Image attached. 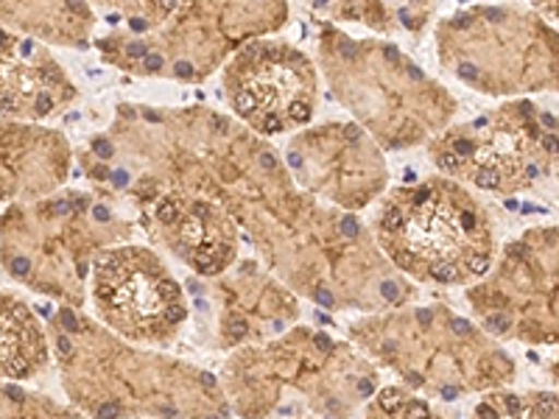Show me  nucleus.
<instances>
[{
    "label": "nucleus",
    "instance_id": "nucleus-1",
    "mask_svg": "<svg viewBox=\"0 0 559 419\" xmlns=\"http://www.w3.org/2000/svg\"><path fill=\"white\" fill-rule=\"evenodd\" d=\"M210 199L247 229L280 283L324 311H386L408 299L406 279L392 266L376 232L358 216L302 191L288 168L254 166L216 184Z\"/></svg>",
    "mask_w": 559,
    "mask_h": 419
},
{
    "label": "nucleus",
    "instance_id": "nucleus-2",
    "mask_svg": "<svg viewBox=\"0 0 559 419\" xmlns=\"http://www.w3.org/2000/svg\"><path fill=\"white\" fill-rule=\"evenodd\" d=\"M59 327V324H57ZM87 347L57 331V356L70 397L93 417H227L222 381L188 361L140 349L109 327L79 316Z\"/></svg>",
    "mask_w": 559,
    "mask_h": 419
},
{
    "label": "nucleus",
    "instance_id": "nucleus-3",
    "mask_svg": "<svg viewBox=\"0 0 559 419\" xmlns=\"http://www.w3.org/2000/svg\"><path fill=\"white\" fill-rule=\"evenodd\" d=\"M349 342L392 369L412 392L439 400L487 394L518 381V363L503 342L476 319H464L445 302L397 306L367 313L349 324Z\"/></svg>",
    "mask_w": 559,
    "mask_h": 419
},
{
    "label": "nucleus",
    "instance_id": "nucleus-4",
    "mask_svg": "<svg viewBox=\"0 0 559 419\" xmlns=\"http://www.w3.org/2000/svg\"><path fill=\"white\" fill-rule=\"evenodd\" d=\"M317 51L336 101L386 152L428 146L456 118L451 89L389 39L353 37L324 23Z\"/></svg>",
    "mask_w": 559,
    "mask_h": 419
},
{
    "label": "nucleus",
    "instance_id": "nucleus-5",
    "mask_svg": "<svg viewBox=\"0 0 559 419\" xmlns=\"http://www.w3.org/2000/svg\"><path fill=\"white\" fill-rule=\"evenodd\" d=\"M222 386L238 417H283L292 394L297 414L347 417L378 392V372L367 352L302 324L238 347L224 363Z\"/></svg>",
    "mask_w": 559,
    "mask_h": 419
},
{
    "label": "nucleus",
    "instance_id": "nucleus-6",
    "mask_svg": "<svg viewBox=\"0 0 559 419\" xmlns=\"http://www.w3.org/2000/svg\"><path fill=\"white\" fill-rule=\"evenodd\" d=\"M372 232L403 277L428 286H471L498 254L489 210L445 173L386 193Z\"/></svg>",
    "mask_w": 559,
    "mask_h": 419
},
{
    "label": "nucleus",
    "instance_id": "nucleus-7",
    "mask_svg": "<svg viewBox=\"0 0 559 419\" xmlns=\"http://www.w3.org/2000/svg\"><path fill=\"white\" fill-rule=\"evenodd\" d=\"M288 14V0H177L159 26L115 32L96 48L127 76L202 84L238 48L286 28Z\"/></svg>",
    "mask_w": 559,
    "mask_h": 419
},
{
    "label": "nucleus",
    "instance_id": "nucleus-8",
    "mask_svg": "<svg viewBox=\"0 0 559 419\" xmlns=\"http://www.w3.org/2000/svg\"><path fill=\"white\" fill-rule=\"evenodd\" d=\"M448 76L487 98L559 93V32L537 9L481 3L442 17L433 28Z\"/></svg>",
    "mask_w": 559,
    "mask_h": 419
},
{
    "label": "nucleus",
    "instance_id": "nucleus-9",
    "mask_svg": "<svg viewBox=\"0 0 559 419\" xmlns=\"http://www.w3.org/2000/svg\"><path fill=\"white\" fill-rule=\"evenodd\" d=\"M439 173L492 196L537 191L559 168V115L509 98L496 109L428 140Z\"/></svg>",
    "mask_w": 559,
    "mask_h": 419
},
{
    "label": "nucleus",
    "instance_id": "nucleus-10",
    "mask_svg": "<svg viewBox=\"0 0 559 419\" xmlns=\"http://www.w3.org/2000/svg\"><path fill=\"white\" fill-rule=\"evenodd\" d=\"M473 319L498 342L559 347V224L523 229L464 286Z\"/></svg>",
    "mask_w": 559,
    "mask_h": 419
},
{
    "label": "nucleus",
    "instance_id": "nucleus-11",
    "mask_svg": "<svg viewBox=\"0 0 559 419\" xmlns=\"http://www.w3.org/2000/svg\"><path fill=\"white\" fill-rule=\"evenodd\" d=\"M93 302L109 331L143 347H168L191 319L171 268L138 243H115L96 254Z\"/></svg>",
    "mask_w": 559,
    "mask_h": 419
},
{
    "label": "nucleus",
    "instance_id": "nucleus-12",
    "mask_svg": "<svg viewBox=\"0 0 559 419\" xmlns=\"http://www.w3.org/2000/svg\"><path fill=\"white\" fill-rule=\"evenodd\" d=\"M222 87L238 121L263 137H277L311 123L319 70L297 45L258 37L227 59Z\"/></svg>",
    "mask_w": 559,
    "mask_h": 419
},
{
    "label": "nucleus",
    "instance_id": "nucleus-13",
    "mask_svg": "<svg viewBox=\"0 0 559 419\" xmlns=\"http://www.w3.org/2000/svg\"><path fill=\"white\" fill-rule=\"evenodd\" d=\"M286 166L302 191L349 213L372 204L389 188L383 148L356 121L302 127L288 140Z\"/></svg>",
    "mask_w": 559,
    "mask_h": 419
},
{
    "label": "nucleus",
    "instance_id": "nucleus-14",
    "mask_svg": "<svg viewBox=\"0 0 559 419\" xmlns=\"http://www.w3.org/2000/svg\"><path fill=\"white\" fill-rule=\"evenodd\" d=\"M148 236L199 277H222L238 252V227L216 199L177 188L129 193Z\"/></svg>",
    "mask_w": 559,
    "mask_h": 419
},
{
    "label": "nucleus",
    "instance_id": "nucleus-15",
    "mask_svg": "<svg viewBox=\"0 0 559 419\" xmlns=\"http://www.w3.org/2000/svg\"><path fill=\"white\" fill-rule=\"evenodd\" d=\"M76 96L62 64L37 39L0 28V115L39 121Z\"/></svg>",
    "mask_w": 559,
    "mask_h": 419
},
{
    "label": "nucleus",
    "instance_id": "nucleus-16",
    "mask_svg": "<svg viewBox=\"0 0 559 419\" xmlns=\"http://www.w3.org/2000/svg\"><path fill=\"white\" fill-rule=\"evenodd\" d=\"M0 26L68 48H84L96 28V12L90 0H0Z\"/></svg>",
    "mask_w": 559,
    "mask_h": 419
},
{
    "label": "nucleus",
    "instance_id": "nucleus-17",
    "mask_svg": "<svg viewBox=\"0 0 559 419\" xmlns=\"http://www.w3.org/2000/svg\"><path fill=\"white\" fill-rule=\"evenodd\" d=\"M317 9L331 14L333 20L361 23L369 32L392 34L394 28L419 34L431 23L439 0H313Z\"/></svg>",
    "mask_w": 559,
    "mask_h": 419
},
{
    "label": "nucleus",
    "instance_id": "nucleus-18",
    "mask_svg": "<svg viewBox=\"0 0 559 419\" xmlns=\"http://www.w3.org/2000/svg\"><path fill=\"white\" fill-rule=\"evenodd\" d=\"M43 331L23 302L0 299V372L9 378H28L45 363Z\"/></svg>",
    "mask_w": 559,
    "mask_h": 419
},
{
    "label": "nucleus",
    "instance_id": "nucleus-19",
    "mask_svg": "<svg viewBox=\"0 0 559 419\" xmlns=\"http://www.w3.org/2000/svg\"><path fill=\"white\" fill-rule=\"evenodd\" d=\"M90 7L109 12V20L123 17V32H148L174 12L177 0H90Z\"/></svg>",
    "mask_w": 559,
    "mask_h": 419
},
{
    "label": "nucleus",
    "instance_id": "nucleus-20",
    "mask_svg": "<svg viewBox=\"0 0 559 419\" xmlns=\"http://www.w3.org/2000/svg\"><path fill=\"white\" fill-rule=\"evenodd\" d=\"M528 3H532V9H537L543 17H551L559 23V0H528Z\"/></svg>",
    "mask_w": 559,
    "mask_h": 419
},
{
    "label": "nucleus",
    "instance_id": "nucleus-21",
    "mask_svg": "<svg viewBox=\"0 0 559 419\" xmlns=\"http://www.w3.org/2000/svg\"><path fill=\"white\" fill-rule=\"evenodd\" d=\"M548 378H551L554 386L559 388V352H557V358H554V361L548 363Z\"/></svg>",
    "mask_w": 559,
    "mask_h": 419
},
{
    "label": "nucleus",
    "instance_id": "nucleus-22",
    "mask_svg": "<svg viewBox=\"0 0 559 419\" xmlns=\"http://www.w3.org/2000/svg\"><path fill=\"white\" fill-rule=\"evenodd\" d=\"M554 177H557V191H559V168H557V173H554Z\"/></svg>",
    "mask_w": 559,
    "mask_h": 419
}]
</instances>
